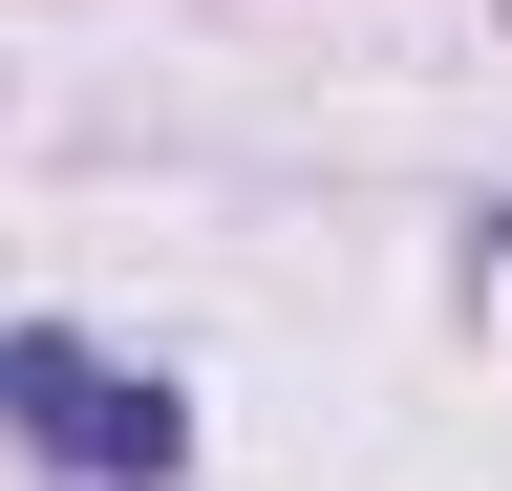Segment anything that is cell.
<instances>
[{"instance_id": "6da1fadb", "label": "cell", "mask_w": 512, "mask_h": 491, "mask_svg": "<svg viewBox=\"0 0 512 491\" xmlns=\"http://www.w3.org/2000/svg\"><path fill=\"white\" fill-rule=\"evenodd\" d=\"M0 427H22L43 470H86V491H171V470H192V406L150 385V363L64 342V321H22V342H0Z\"/></svg>"}, {"instance_id": "7a4b0ae2", "label": "cell", "mask_w": 512, "mask_h": 491, "mask_svg": "<svg viewBox=\"0 0 512 491\" xmlns=\"http://www.w3.org/2000/svg\"><path fill=\"white\" fill-rule=\"evenodd\" d=\"M491 235H512V214H491Z\"/></svg>"}]
</instances>
